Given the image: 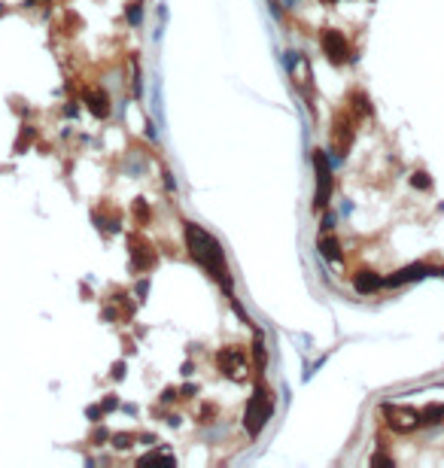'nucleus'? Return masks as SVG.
Returning <instances> with one entry per match:
<instances>
[{
    "mask_svg": "<svg viewBox=\"0 0 444 468\" xmlns=\"http://www.w3.org/2000/svg\"><path fill=\"white\" fill-rule=\"evenodd\" d=\"M134 213H137L140 222H146V204H143V198H137V204H134Z\"/></svg>",
    "mask_w": 444,
    "mask_h": 468,
    "instance_id": "20",
    "label": "nucleus"
},
{
    "mask_svg": "<svg viewBox=\"0 0 444 468\" xmlns=\"http://www.w3.org/2000/svg\"><path fill=\"white\" fill-rule=\"evenodd\" d=\"M216 365H220V371L225 374V377L244 380L246 377V353H244V347H222V350L216 353Z\"/></svg>",
    "mask_w": 444,
    "mask_h": 468,
    "instance_id": "5",
    "label": "nucleus"
},
{
    "mask_svg": "<svg viewBox=\"0 0 444 468\" xmlns=\"http://www.w3.org/2000/svg\"><path fill=\"white\" fill-rule=\"evenodd\" d=\"M380 286H384V277L375 274V271H359L353 277V289L359 295H371V292H377Z\"/></svg>",
    "mask_w": 444,
    "mask_h": 468,
    "instance_id": "11",
    "label": "nucleus"
},
{
    "mask_svg": "<svg viewBox=\"0 0 444 468\" xmlns=\"http://www.w3.org/2000/svg\"><path fill=\"white\" fill-rule=\"evenodd\" d=\"M335 146H338V152H347L350 149V143H353V119L350 116H344V113H338V119H335Z\"/></svg>",
    "mask_w": 444,
    "mask_h": 468,
    "instance_id": "8",
    "label": "nucleus"
},
{
    "mask_svg": "<svg viewBox=\"0 0 444 468\" xmlns=\"http://www.w3.org/2000/svg\"><path fill=\"white\" fill-rule=\"evenodd\" d=\"M150 463H171V456H159V453H150V456L140 459V465H150Z\"/></svg>",
    "mask_w": 444,
    "mask_h": 468,
    "instance_id": "19",
    "label": "nucleus"
},
{
    "mask_svg": "<svg viewBox=\"0 0 444 468\" xmlns=\"http://www.w3.org/2000/svg\"><path fill=\"white\" fill-rule=\"evenodd\" d=\"M131 441H134V435H113V447H116V450H128Z\"/></svg>",
    "mask_w": 444,
    "mask_h": 468,
    "instance_id": "18",
    "label": "nucleus"
},
{
    "mask_svg": "<svg viewBox=\"0 0 444 468\" xmlns=\"http://www.w3.org/2000/svg\"><path fill=\"white\" fill-rule=\"evenodd\" d=\"M429 274L439 277V268H429V265H408V268H401L399 274H393L390 280H384V286H405V283L423 280V277H429Z\"/></svg>",
    "mask_w": 444,
    "mask_h": 468,
    "instance_id": "7",
    "label": "nucleus"
},
{
    "mask_svg": "<svg viewBox=\"0 0 444 468\" xmlns=\"http://www.w3.org/2000/svg\"><path fill=\"white\" fill-rule=\"evenodd\" d=\"M320 43H323V52H326V58L332 61V64H344V61L350 58V43H347V37H344L341 31H335V27L323 31Z\"/></svg>",
    "mask_w": 444,
    "mask_h": 468,
    "instance_id": "6",
    "label": "nucleus"
},
{
    "mask_svg": "<svg viewBox=\"0 0 444 468\" xmlns=\"http://www.w3.org/2000/svg\"><path fill=\"white\" fill-rule=\"evenodd\" d=\"M353 101H356V113H359V116H369L371 104H369V97H365L362 91H353Z\"/></svg>",
    "mask_w": 444,
    "mask_h": 468,
    "instance_id": "14",
    "label": "nucleus"
},
{
    "mask_svg": "<svg viewBox=\"0 0 444 468\" xmlns=\"http://www.w3.org/2000/svg\"><path fill=\"white\" fill-rule=\"evenodd\" d=\"M122 374H125V365L122 362H116V365H113V377H122Z\"/></svg>",
    "mask_w": 444,
    "mask_h": 468,
    "instance_id": "22",
    "label": "nucleus"
},
{
    "mask_svg": "<svg viewBox=\"0 0 444 468\" xmlns=\"http://www.w3.org/2000/svg\"><path fill=\"white\" fill-rule=\"evenodd\" d=\"M128 19L134 21V25H137V21H140V6H131V12H128Z\"/></svg>",
    "mask_w": 444,
    "mask_h": 468,
    "instance_id": "23",
    "label": "nucleus"
},
{
    "mask_svg": "<svg viewBox=\"0 0 444 468\" xmlns=\"http://www.w3.org/2000/svg\"><path fill=\"white\" fill-rule=\"evenodd\" d=\"M380 414H384V420L393 432H414L420 425V410L408 408V404H384Z\"/></svg>",
    "mask_w": 444,
    "mask_h": 468,
    "instance_id": "3",
    "label": "nucleus"
},
{
    "mask_svg": "<svg viewBox=\"0 0 444 468\" xmlns=\"http://www.w3.org/2000/svg\"><path fill=\"white\" fill-rule=\"evenodd\" d=\"M82 101L89 104L91 116H97V119H107L110 116V97H107V91H104V89H86Z\"/></svg>",
    "mask_w": 444,
    "mask_h": 468,
    "instance_id": "10",
    "label": "nucleus"
},
{
    "mask_svg": "<svg viewBox=\"0 0 444 468\" xmlns=\"http://www.w3.org/2000/svg\"><path fill=\"white\" fill-rule=\"evenodd\" d=\"M320 253L326 255L329 261H338V259H341V244H338L335 234H326V237L320 240Z\"/></svg>",
    "mask_w": 444,
    "mask_h": 468,
    "instance_id": "13",
    "label": "nucleus"
},
{
    "mask_svg": "<svg viewBox=\"0 0 444 468\" xmlns=\"http://www.w3.org/2000/svg\"><path fill=\"white\" fill-rule=\"evenodd\" d=\"M131 265H134V271H150L152 265H156V253H152V246L150 244H143V240H137L134 237L131 240Z\"/></svg>",
    "mask_w": 444,
    "mask_h": 468,
    "instance_id": "9",
    "label": "nucleus"
},
{
    "mask_svg": "<svg viewBox=\"0 0 444 468\" xmlns=\"http://www.w3.org/2000/svg\"><path fill=\"white\" fill-rule=\"evenodd\" d=\"M186 246H189V253H192V259L198 261L216 283L231 289V274H229V265H225V253L213 234H207L195 222H186Z\"/></svg>",
    "mask_w": 444,
    "mask_h": 468,
    "instance_id": "1",
    "label": "nucleus"
},
{
    "mask_svg": "<svg viewBox=\"0 0 444 468\" xmlns=\"http://www.w3.org/2000/svg\"><path fill=\"white\" fill-rule=\"evenodd\" d=\"M411 183H414V186H417V189H423V191H426V189H432V180H429V174H423V170H417V174L411 176Z\"/></svg>",
    "mask_w": 444,
    "mask_h": 468,
    "instance_id": "17",
    "label": "nucleus"
},
{
    "mask_svg": "<svg viewBox=\"0 0 444 468\" xmlns=\"http://www.w3.org/2000/svg\"><path fill=\"white\" fill-rule=\"evenodd\" d=\"M441 420H444V404L441 401H432L420 410V425H435Z\"/></svg>",
    "mask_w": 444,
    "mask_h": 468,
    "instance_id": "12",
    "label": "nucleus"
},
{
    "mask_svg": "<svg viewBox=\"0 0 444 468\" xmlns=\"http://www.w3.org/2000/svg\"><path fill=\"white\" fill-rule=\"evenodd\" d=\"M31 140H34V128H22V134H19V140H16V152H25V143L31 146Z\"/></svg>",
    "mask_w": 444,
    "mask_h": 468,
    "instance_id": "15",
    "label": "nucleus"
},
{
    "mask_svg": "<svg viewBox=\"0 0 444 468\" xmlns=\"http://www.w3.org/2000/svg\"><path fill=\"white\" fill-rule=\"evenodd\" d=\"M323 3H338V0H323Z\"/></svg>",
    "mask_w": 444,
    "mask_h": 468,
    "instance_id": "24",
    "label": "nucleus"
},
{
    "mask_svg": "<svg viewBox=\"0 0 444 468\" xmlns=\"http://www.w3.org/2000/svg\"><path fill=\"white\" fill-rule=\"evenodd\" d=\"M371 465H393V459L384 456V453H375V456H371Z\"/></svg>",
    "mask_w": 444,
    "mask_h": 468,
    "instance_id": "21",
    "label": "nucleus"
},
{
    "mask_svg": "<svg viewBox=\"0 0 444 468\" xmlns=\"http://www.w3.org/2000/svg\"><path fill=\"white\" fill-rule=\"evenodd\" d=\"M314 167H316V198H314V213H320L329 204L332 195V170H329V159L323 149L314 152Z\"/></svg>",
    "mask_w": 444,
    "mask_h": 468,
    "instance_id": "4",
    "label": "nucleus"
},
{
    "mask_svg": "<svg viewBox=\"0 0 444 468\" xmlns=\"http://www.w3.org/2000/svg\"><path fill=\"white\" fill-rule=\"evenodd\" d=\"M253 353H256V365H259V374H262V368H265V344H262V338H256Z\"/></svg>",
    "mask_w": 444,
    "mask_h": 468,
    "instance_id": "16",
    "label": "nucleus"
},
{
    "mask_svg": "<svg viewBox=\"0 0 444 468\" xmlns=\"http://www.w3.org/2000/svg\"><path fill=\"white\" fill-rule=\"evenodd\" d=\"M271 414H274V395L268 393L265 383H256V389H253L246 410H244V429L256 438L265 429V423L271 420Z\"/></svg>",
    "mask_w": 444,
    "mask_h": 468,
    "instance_id": "2",
    "label": "nucleus"
}]
</instances>
